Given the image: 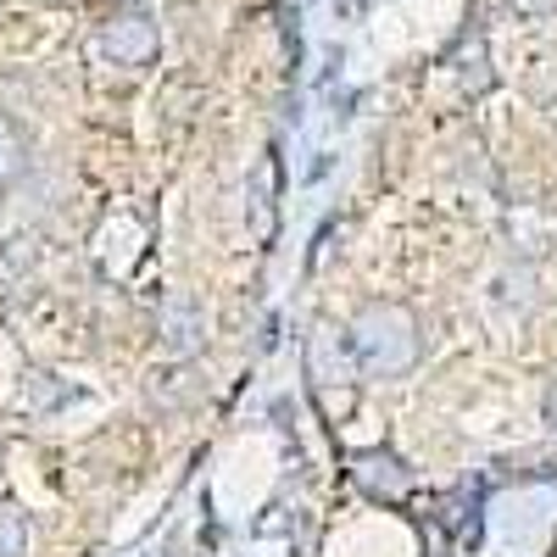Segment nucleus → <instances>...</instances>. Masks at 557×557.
<instances>
[{
	"label": "nucleus",
	"mask_w": 557,
	"mask_h": 557,
	"mask_svg": "<svg viewBox=\"0 0 557 557\" xmlns=\"http://www.w3.org/2000/svg\"><path fill=\"white\" fill-rule=\"evenodd\" d=\"M23 173V134H17V123L12 117H0V190Z\"/></svg>",
	"instance_id": "39448f33"
},
{
	"label": "nucleus",
	"mask_w": 557,
	"mask_h": 557,
	"mask_svg": "<svg viewBox=\"0 0 557 557\" xmlns=\"http://www.w3.org/2000/svg\"><path fill=\"white\" fill-rule=\"evenodd\" d=\"M0 557H28V519L12 502H0Z\"/></svg>",
	"instance_id": "20e7f679"
},
{
	"label": "nucleus",
	"mask_w": 557,
	"mask_h": 557,
	"mask_svg": "<svg viewBox=\"0 0 557 557\" xmlns=\"http://www.w3.org/2000/svg\"><path fill=\"white\" fill-rule=\"evenodd\" d=\"M513 7H519L524 17H546V12L557 7V0H513Z\"/></svg>",
	"instance_id": "0eeeda50"
},
{
	"label": "nucleus",
	"mask_w": 557,
	"mask_h": 557,
	"mask_svg": "<svg viewBox=\"0 0 557 557\" xmlns=\"http://www.w3.org/2000/svg\"><path fill=\"white\" fill-rule=\"evenodd\" d=\"M346 341H351V357L362 362V374L396 380L418 362V318L396 301H374V307H362L351 318Z\"/></svg>",
	"instance_id": "f257e3e1"
},
{
	"label": "nucleus",
	"mask_w": 557,
	"mask_h": 557,
	"mask_svg": "<svg viewBox=\"0 0 557 557\" xmlns=\"http://www.w3.org/2000/svg\"><path fill=\"white\" fill-rule=\"evenodd\" d=\"M162 51V34L146 12H123L112 23H101L96 34V57H107L112 67H151Z\"/></svg>",
	"instance_id": "f03ea898"
},
{
	"label": "nucleus",
	"mask_w": 557,
	"mask_h": 557,
	"mask_svg": "<svg viewBox=\"0 0 557 557\" xmlns=\"http://www.w3.org/2000/svg\"><path fill=\"white\" fill-rule=\"evenodd\" d=\"M546 424H557V385L546 391Z\"/></svg>",
	"instance_id": "6e6552de"
},
{
	"label": "nucleus",
	"mask_w": 557,
	"mask_h": 557,
	"mask_svg": "<svg viewBox=\"0 0 557 557\" xmlns=\"http://www.w3.org/2000/svg\"><path fill=\"white\" fill-rule=\"evenodd\" d=\"M351 480L368 491V496H407V485H412V474L401 469V457H391V451H362L357 462H351Z\"/></svg>",
	"instance_id": "7ed1b4c3"
},
{
	"label": "nucleus",
	"mask_w": 557,
	"mask_h": 557,
	"mask_svg": "<svg viewBox=\"0 0 557 557\" xmlns=\"http://www.w3.org/2000/svg\"><path fill=\"white\" fill-rule=\"evenodd\" d=\"M257 235H273V162H262L257 173Z\"/></svg>",
	"instance_id": "423d86ee"
}]
</instances>
